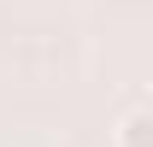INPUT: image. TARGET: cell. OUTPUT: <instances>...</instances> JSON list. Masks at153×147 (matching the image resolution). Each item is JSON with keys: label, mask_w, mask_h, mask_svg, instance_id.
<instances>
[{"label": "cell", "mask_w": 153, "mask_h": 147, "mask_svg": "<svg viewBox=\"0 0 153 147\" xmlns=\"http://www.w3.org/2000/svg\"><path fill=\"white\" fill-rule=\"evenodd\" d=\"M112 147H153V112L147 106H130L112 129Z\"/></svg>", "instance_id": "cell-1"}]
</instances>
